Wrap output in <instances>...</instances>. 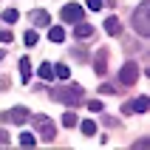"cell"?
Here are the masks:
<instances>
[{
	"instance_id": "obj_1",
	"label": "cell",
	"mask_w": 150,
	"mask_h": 150,
	"mask_svg": "<svg viewBox=\"0 0 150 150\" xmlns=\"http://www.w3.org/2000/svg\"><path fill=\"white\" fill-rule=\"evenodd\" d=\"M51 99L62 102V105H68V108H76V105H82L85 91L79 88V85H62V88H54V91H51Z\"/></svg>"
},
{
	"instance_id": "obj_2",
	"label": "cell",
	"mask_w": 150,
	"mask_h": 150,
	"mask_svg": "<svg viewBox=\"0 0 150 150\" xmlns=\"http://www.w3.org/2000/svg\"><path fill=\"white\" fill-rule=\"evenodd\" d=\"M130 23H133V31L139 34V37H147V34H150V3H147V0L136 6Z\"/></svg>"
},
{
	"instance_id": "obj_3",
	"label": "cell",
	"mask_w": 150,
	"mask_h": 150,
	"mask_svg": "<svg viewBox=\"0 0 150 150\" xmlns=\"http://www.w3.org/2000/svg\"><path fill=\"white\" fill-rule=\"evenodd\" d=\"M31 119V125L37 127V133H40L42 142H51L54 136H57V127H54V122H51L48 116H42V113H37V116H28Z\"/></svg>"
},
{
	"instance_id": "obj_4",
	"label": "cell",
	"mask_w": 150,
	"mask_h": 150,
	"mask_svg": "<svg viewBox=\"0 0 150 150\" xmlns=\"http://www.w3.org/2000/svg\"><path fill=\"white\" fill-rule=\"evenodd\" d=\"M136 79H139V65L130 59V62H125V65H122V71H119V82L130 88V85H136Z\"/></svg>"
},
{
	"instance_id": "obj_5",
	"label": "cell",
	"mask_w": 150,
	"mask_h": 150,
	"mask_svg": "<svg viewBox=\"0 0 150 150\" xmlns=\"http://www.w3.org/2000/svg\"><path fill=\"white\" fill-rule=\"evenodd\" d=\"M28 116H31V113H28V108H23V105H17V108L0 113L3 122H14V125H25V119H28Z\"/></svg>"
},
{
	"instance_id": "obj_6",
	"label": "cell",
	"mask_w": 150,
	"mask_h": 150,
	"mask_svg": "<svg viewBox=\"0 0 150 150\" xmlns=\"http://www.w3.org/2000/svg\"><path fill=\"white\" fill-rule=\"evenodd\" d=\"M147 108H150L147 96H136L133 102H125V105H122V113H125V116H130V113H144Z\"/></svg>"
},
{
	"instance_id": "obj_7",
	"label": "cell",
	"mask_w": 150,
	"mask_h": 150,
	"mask_svg": "<svg viewBox=\"0 0 150 150\" xmlns=\"http://www.w3.org/2000/svg\"><path fill=\"white\" fill-rule=\"evenodd\" d=\"M59 17H62L65 23H79V20H82V6H79V3H68V6L59 11Z\"/></svg>"
},
{
	"instance_id": "obj_8",
	"label": "cell",
	"mask_w": 150,
	"mask_h": 150,
	"mask_svg": "<svg viewBox=\"0 0 150 150\" xmlns=\"http://www.w3.org/2000/svg\"><path fill=\"white\" fill-rule=\"evenodd\" d=\"M93 68H96V74H99V76H105V71H108V48H99V51H96Z\"/></svg>"
},
{
	"instance_id": "obj_9",
	"label": "cell",
	"mask_w": 150,
	"mask_h": 150,
	"mask_svg": "<svg viewBox=\"0 0 150 150\" xmlns=\"http://www.w3.org/2000/svg\"><path fill=\"white\" fill-rule=\"evenodd\" d=\"M74 37L76 40H88V37H93V25H88V23H76V28H74Z\"/></svg>"
},
{
	"instance_id": "obj_10",
	"label": "cell",
	"mask_w": 150,
	"mask_h": 150,
	"mask_svg": "<svg viewBox=\"0 0 150 150\" xmlns=\"http://www.w3.org/2000/svg\"><path fill=\"white\" fill-rule=\"evenodd\" d=\"M105 31L113 34V37L122 34V23H119V17H108V20H105Z\"/></svg>"
},
{
	"instance_id": "obj_11",
	"label": "cell",
	"mask_w": 150,
	"mask_h": 150,
	"mask_svg": "<svg viewBox=\"0 0 150 150\" xmlns=\"http://www.w3.org/2000/svg\"><path fill=\"white\" fill-rule=\"evenodd\" d=\"M20 79H23V82H28V79H31V62H28V57L20 59Z\"/></svg>"
},
{
	"instance_id": "obj_12",
	"label": "cell",
	"mask_w": 150,
	"mask_h": 150,
	"mask_svg": "<svg viewBox=\"0 0 150 150\" xmlns=\"http://www.w3.org/2000/svg\"><path fill=\"white\" fill-rule=\"evenodd\" d=\"M31 20H34V25H40V28H42V25H48V11H42V8L37 11V8H34V11H31Z\"/></svg>"
},
{
	"instance_id": "obj_13",
	"label": "cell",
	"mask_w": 150,
	"mask_h": 150,
	"mask_svg": "<svg viewBox=\"0 0 150 150\" xmlns=\"http://www.w3.org/2000/svg\"><path fill=\"white\" fill-rule=\"evenodd\" d=\"M48 40H51V42H62V40H65V31H62L59 25H54V28L48 31Z\"/></svg>"
},
{
	"instance_id": "obj_14",
	"label": "cell",
	"mask_w": 150,
	"mask_h": 150,
	"mask_svg": "<svg viewBox=\"0 0 150 150\" xmlns=\"http://www.w3.org/2000/svg\"><path fill=\"white\" fill-rule=\"evenodd\" d=\"M40 76L42 79H54V65H51V62H42L40 65Z\"/></svg>"
},
{
	"instance_id": "obj_15",
	"label": "cell",
	"mask_w": 150,
	"mask_h": 150,
	"mask_svg": "<svg viewBox=\"0 0 150 150\" xmlns=\"http://www.w3.org/2000/svg\"><path fill=\"white\" fill-rule=\"evenodd\" d=\"M54 79H68V65H54Z\"/></svg>"
},
{
	"instance_id": "obj_16",
	"label": "cell",
	"mask_w": 150,
	"mask_h": 150,
	"mask_svg": "<svg viewBox=\"0 0 150 150\" xmlns=\"http://www.w3.org/2000/svg\"><path fill=\"white\" fill-rule=\"evenodd\" d=\"M17 17H20L17 8H6V11H3V20H6V23H17Z\"/></svg>"
},
{
	"instance_id": "obj_17",
	"label": "cell",
	"mask_w": 150,
	"mask_h": 150,
	"mask_svg": "<svg viewBox=\"0 0 150 150\" xmlns=\"http://www.w3.org/2000/svg\"><path fill=\"white\" fill-rule=\"evenodd\" d=\"M93 133H96V125H93L91 119H85L82 122V136H93Z\"/></svg>"
},
{
	"instance_id": "obj_18",
	"label": "cell",
	"mask_w": 150,
	"mask_h": 150,
	"mask_svg": "<svg viewBox=\"0 0 150 150\" xmlns=\"http://www.w3.org/2000/svg\"><path fill=\"white\" fill-rule=\"evenodd\" d=\"M34 142H37L34 133H23V136H20V147H34Z\"/></svg>"
},
{
	"instance_id": "obj_19",
	"label": "cell",
	"mask_w": 150,
	"mask_h": 150,
	"mask_svg": "<svg viewBox=\"0 0 150 150\" xmlns=\"http://www.w3.org/2000/svg\"><path fill=\"white\" fill-rule=\"evenodd\" d=\"M62 125H65V127H74V125H76V116L71 113V110H68L65 116H62Z\"/></svg>"
},
{
	"instance_id": "obj_20",
	"label": "cell",
	"mask_w": 150,
	"mask_h": 150,
	"mask_svg": "<svg viewBox=\"0 0 150 150\" xmlns=\"http://www.w3.org/2000/svg\"><path fill=\"white\" fill-rule=\"evenodd\" d=\"M23 42H25V45H37V31H28L23 37Z\"/></svg>"
},
{
	"instance_id": "obj_21",
	"label": "cell",
	"mask_w": 150,
	"mask_h": 150,
	"mask_svg": "<svg viewBox=\"0 0 150 150\" xmlns=\"http://www.w3.org/2000/svg\"><path fill=\"white\" fill-rule=\"evenodd\" d=\"M11 40H14V34L6 31V28H0V42H11Z\"/></svg>"
},
{
	"instance_id": "obj_22",
	"label": "cell",
	"mask_w": 150,
	"mask_h": 150,
	"mask_svg": "<svg viewBox=\"0 0 150 150\" xmlns=\"http://www.w3.org/2000/svg\"><path fill=\"white\" fill-rule=\"evenodd\" d=\"M88 108H91V110H93V113H99V110H102V108H105V105H102V102H99V99H91V102H88Z\"/></svg>"
},
{
	"instance_id": "obj_23",
	"label": "cell",
	"mask_w": 150,
	"mask_h": 150,
	"mask_svg": "<svg viewBox=\"0 0 150 150\" xmlns=\"http://www.w3.org/2000/svg\"><path fill=\"white\" fill-rule=\"evenodd\" d=\"M8 142H11L8 133H6V130H0V147H8Z\"/></svg>"
},
{
	"instance_id": "obj_24",
	"label": "cell",
	"mask_w": 150,
	"mask_h": 150,
	"mask_svg": "<svg viewBox=\"0 0 150 150\" xmlns=\"http://www.w3.org/2000/svg\"><path fill=\"white\" fill-rule=\"evenodd\" d=\"M88 8H91V11H99V8H102V0H88Z\"/></svg>"
},
{
	"instance_id": "obj_25",
	"label": "cell",
	"mask_w": 150,
	"mask_h": 150,
	"mask_svg": "<svg viewBox=\"0 0 150 150\" xmlns=\"http://www.w3.org/2000/svg\"><path fill=\"white\" fill-rule=\"evenodd\" d=\"M113 91H116V88H113V85H108V82L99 85V93H113Z\"/></svg>"
},
{
	"instance_id": "obj_26",
	"label": "cell",
	"mask_w": 150,
	"mask_h": 150,
	"mask_svg": "<svg viewBox=\"0 0 150 150\" xmlns=\"http://www.w3.org/2000/svg\"><path fill=\"white\" fill-rule=\"evenodd\" d=\"M133 147H139V150H142V147H150V139H139V142H136Z\"/></svg>"
},
{
	"instance_id": "obj_27",
	"label": "cell",
	"mask_w": 150,
	"mask_h": 150,
	"mask_svg": "<svg viewBox=\"0 0 150 150\" xmlns=\"http://www.w3.org/2000/svg\"><path fill=\"white\" fill-rule=\"evenodd\" d=\"M8 85H11V82H8V79H0V91H6Z\"/></svg>"
},
{
	"instance_id": "obj_28",
	"label": "cell",
	"mask_w": 150,
	"mask_h": 150,
	"mask_svg": "<svg viewBox=\"0 0 150 150\" xmlns=\"http://www.w3.org/2000/svg\"><path fill=\"white\" fill-rule=\"evenodd\" d=\"M3 57H6V51H0V62H3Z\"/></svg>"
}]
</instances>
